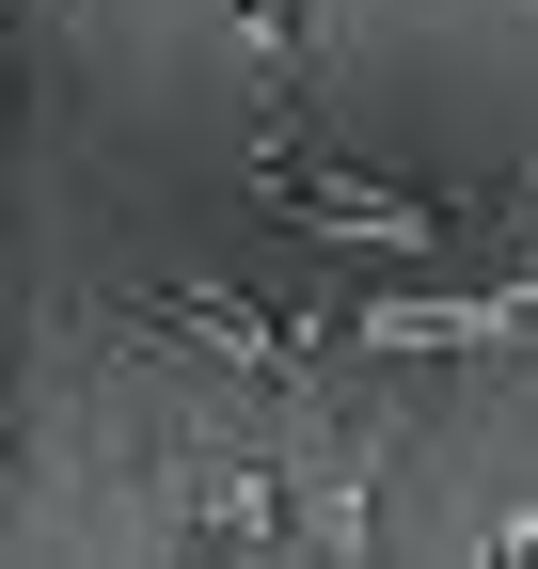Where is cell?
Segmentation results:
<instances>
[{
	"mask_svg": "<svg viewBox=\"0 0 538 569\" xmlns=\"http://www.w3.org/2000/svg\"><path fill=\"white\" fill-rule=\"evenodd\" d=\"M286 206H317L332 238H428V206H396V190H349V174H269Z\"/></svg>",
	"mask_w": 538,
	"mask_h": 569,
	"instance_id": "6da1fadb",
	"label": "cell"
}]
</instances>
